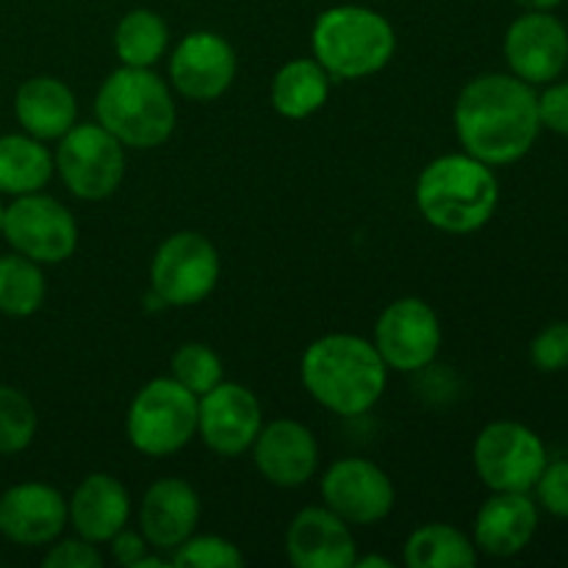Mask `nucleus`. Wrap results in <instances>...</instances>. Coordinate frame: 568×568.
Instances as JSON below:
<instances>
[{
  "label": "nucleus",
  "instance_id": "5",
  "mask_svg": "<svg viewBox=\"0 0 568 568\" xmlns=\"http://www.w3.org/2000/svg\"><path fill=\"white\" fill-rule=\"evenodd\" d=\"M311 48L327 75L358 81L394 59L397 33L386 17L366 6H333L316 17Z\"/></svg>",
  "mask_w": 568,
  "mask_h": 568
},
{
  "label": "nucleus",
  "instance_id": "30",
  "mask_svg": "<svg viewBox=\"0 0 568 568\" xmlns=\"http://www.w3.org/2000/svg\"><path fill=\"white\" fill-rule=\"evenodd\" d=\"M172 566L178 568H239L244 566L242 549L222 536H189L172 549Z\"/></svg>",
  "mask_w": 568,
  "mask_h": 568
},
{
  "label": "nucleus",
  "instance_id": "13",
  "mask_svg": "<svg viewBox=\"0 0 568 568\" xmlns=\"http://www.w3.org/2000/svg\"><path fill=\"white\" fill-rule=\"evenodd\" d=\"M264 427V410L247 386L225 383L197 397V433L211 453L239 458Z\"/></svg>",
  "mask_w": 568,
  "mask_h": 568
},
{
  "label": "nucleus",
  "instance_id": "7",
  "mask_svg": "<svg viewBox=\"0 0 568 568\" xmlns=\"http://www.w3.org/2000/svg\"><path fill=\"white\" fill-rule=\"evenodd\" d=\"M53 164L67 192L98 203L120 189L125 178V148L100 122H75L59 139Z\"/></svg>",
  "mask_w": 568,
  "mask_h": 568
},
{
  "label": "nucleus",
  "instance_id": "20",
  "mask_svg": "<svg viewBox=\"0 0 568 568\" xmlns=\"http://www.w3.org/2000/svg\"><path fill=\"white\" fill-rule=\"evenodd\" d=\"M538 532V505L525 491H494L475 516V547L491 558L525 552Z\"/></svg>",
  "mask_w": 568,
  "mask_h": 568
},
{
  "label": "nucleus",
  "instance_id": "25",
  "mask_svg": "<svg viewBox=\"0 0 568 568\" xmlns=\"http://www.w3.org/2000/svg\"><path fill=\"white\" fill-rule=\"evenodd\" d=\"M403 558L408 568H471L477 564V547L458 527L433 521L410 532Z\"/></svg>",
  "mask_w": 568,
  "mask_h": 568
},
{
  "label": "nucleus",
  "instance_id": "4",
  "mask_svg": "<svg viewBox=\"0 0 568 568\" xmlns=\"http://www.w3.org/2000/svg\"><path fill=\"white\" fill-rule=\"evenodd\" d=\"M94 116L122 148L150 150L172 136L178 109L170 83L150 67H120L98 89Z\"/></svg>",
  "mask_w": 568,
  "mask_h": 568
},
{
  "label": "nucleus",
  "instance_id": "33",
  "mask_svg": "<svg viewBox=\"0 0 568 568\" xmlns=\"http://www.w3.org/2000/svg\"><path fill=\"white\" fill-rule=\"evenodd\" d=\"M44 568H100L103 566V558H100L98 547L87 538H64L59 541L55 538L50 544V552L44 555Z\"/></svg>",
  "mask_w": 568,
  "mask_h": 568
},
{
  "label": "nucleus",
  "instance_id": "37",
  "mask_svg": "<svg viewBox=\"0 0 568 568\" xmlns=\"http://www.w3.org/2000/svg\"><path fill=\"white\" fill-rule=\"evenodd\" d=\"M353 568H392V560L377 558V555H366V558H355Z\"/></svg>",
  "mask_w": 568,
  "mask_h": 568
},
{
  "label": "nucleus",
  "instance_id": "1",
  "mask_svg": "<svg viewBox=\"0 0 568 568\" xmlns=\"http://www.w3.org/2000/svg\"><path fill=\"white\" fill-rule=\"evenodd\" d=\"M464 153L488 166L525 159L541 133L536 87L514 72H486L460 89L453 111Z\"/></svg>",
  "mask_w": 568,
  "mask_h": 568
},
{
  "label": "nucleus",
  "instance_id": "27",
  "mask_svg": "<svg viewBox=\"0 0 568 568\" xmlns=\"http://www.w3.org/2000/svg\"><path fill=\"white\" fill-rule=\"evenodd\" d=\"M44 292L48 283L42 264L20 253L0 255V314L14 320L37 314L44 303Z\"/></svg>",
  "mask_w": 568,
  "mask_h": 568
},
{
  "label": "nucleus",
  "instance_id": "11",
  "mask_svg": "<svg viewBox=\"0 0 568 568\" xmlns=\"http://www.w3.org/2000/svg\"><path fill=\"white\" fill-rule=\"evenodd\" d=\"M375 349L394 372L427 369L442 349L438 314L419 297L394 300L377 316Z\"/></svg>",
  "mask_w": 568,
  "mask_h": 568
},
{
  "label": "nucleus",
  "instance_id": "2",
  "mask_svg": "<svg viewBox=\"0 0 568 568\" xmlns=\"http://www.w3.org/2000/svg\"><path fill=\"white\" fill-rule=\"evenodd\" d=\"M303 386L322 408L338 416H361L386 392L388 366L375 344L353 333H327L303 353Z\"/></svg>",
  "mask_w": 568,
  "mask_h": 568
},
{
  "label": "nucleus",
  "instance_id": "32",
  "mask_svg": "<svg viewBox=\"0 0 568 568\" xmlns=\"http://www.w3.org/2000/svg\"><path fill=\"white\" fill-rule=\"evenodd\" d=\"M538 505L547 514L568 519V458L547 460L541 477L536 483Z\"/></svg>",
  "mask_w": 568,
  "mask_h": 568
},
{
  "label": "nucleus",
  "instance_id": "16",
  "mask_svg": "<svg viewBox=\"0 0 568 568\" xmlns=\"http://www.w3.org/2000/svg\"><path fill=\"white\" fill-rule=\"evenodd\" d=\"M67 521V499L48 483H17L0 494V536L17 547H50Z\"/></svg>",
  "mask_w": 568,
  "mask_h": 568
},
{
  "label": "nucleus",
  "instance_id": "3",
  "mask_svg": "<svg viewBox=\"0 0 568 568\" xmlns=\"http://www.w3.org/2000/svg\"><path fill=\"white\" fill-rule=\"evenodd\" d=\"M416 205L436 231L466 236L488 225L499 205L494 166L469 153L433 159L416 181Z\"/></svg>",
  "mask_w": 568,
  "mask_h": 568
},
{
  "label": "nucleus",
  "instance_id": "28",
  "mask_svg": "<svg viewBox=\"0 0 568 568\" xmlns=\"http://www.w3.org/2000/svg\"><path fill=\"white\" fill-rule=\"evenodd\" d=\"M39 416L31 399L14 386H0V455H17L31 447Z\"/></svg>",
  "mask_w": 568,
  "mask_h": 568
},
{
  "label": "nucleus",
  "instance_id": "22",
  "mask_svg": "<svg viewBox=\"0 0 568 568\" xmlns=\"http://www.w3.org/2000/svg\"><path fill=\"white\" fill-rule=\"evenodd\" d=\"M14 116L28 136L39 142H59L78 122V103L61 78L33 75L14 94Z\"/></svg>",
  "mask_w": 568,
  "mask_h": 568
},
{
  "label": "nucleus",
  "instance_id": "31",
  "mask_svg": "<svg viewBox=\"0 0 568 568\" xmlns=\"http://www.w3.org/2000/svg\"><path fill=\"white\" fill-rule=\"evenodd\" d=\"M530 361L538 372L568 369V322H552L530 342Z\"/></svg>",
  "mask_w": 568,
  "mask_h": 568
},
{
  "label": "nucleus",
  "instance_id": "34",
  "mask_svg": "<svg viewBox=\"0 0 568 568\" xmlns=\"http://www.w3.org/2000/svg\"><path fill=\"white\" fill-rule=\"evenodd\" d=\"M538 114H541V128L568 136V81L549 83L538 94Z\"/></svg>",
  "mask_w": 568,
  "mask_h": 568
},
{
  "label": "nucleus",
  "instance_id": "17",
  "mask_svg": "<svg viewBox=\"0 0 568 568\" xmlns=\"http://www.w3.org/2000/svg\"><path fill=\"white\" fill-rule=\"evenodd\" d=\"M250 449H253L255 469L277 488L305 486L320 466L314 433L294 419H277L261 427Z\"/></svg>",
  "mask_w": 568,
  "mask_h": 568
},
{
  "label": "nucleus",
  "instance_id": "35",
  "mask_svg": "<svg viewBox=\"0 0 568 568\" xmlns=\"http://www.w3.org/2000/svg\"><path fill=\"white\" fill-rule=\"evenodd\" d=\"M111 555H114V560L120 566L125 568H136L142 564V558L148 555V538L142 536V532H133L128 530V527H122L120 532H116L114 538H111Z\"/></svg>",
  "mask_w": 568,
  "mask_h": 568
},
{
  "label": "nucleus",
  "instance_id": "26",
  "mask_svg": "<svg viewBox=\"0 0 568 568\" xmlns=\"http://www.w3.org/2000/svg\"><path fill=\"white\" fill-rule=\"evenodd\" d=\"M170 44L166 22L150 9H133L114 31V50L122 67H153Z\"/></svg>",
  "mask_w": 568,
  "mask_h": 568
},
{
  "label": "nucleus",
  "instance_id": "36",
  "mask_svg": "<svg viewBox=\"0 0 568 568\" xmlns=\"http://www.w3.org/2000/svg\"><path fill=\"white\" fill-rule=\"evenodd\" d=\"M516 6H521L525 11H552L558 9L564 0H514Z\"/></svg>",
  "mask_w": 568,
  "mask_h": 568
},
{
  "label": "nucleus",
  "instance_id": "19",
  "mask_svg": "<svg viewBox=\"0 0 568 568\" xmlns=\"http://www.w3.org/2000/svg\"><path fill=\"white\" fill-rule=\"evenodd\" d=\"M197 521L200 497L181 477H161L144 491L139 508V532L148 538L150 547L172 552L189 536H194Z\"/></svg>",
  "mask_w": 568,
  "mask_h": 568
},
{
  "label": "nucleus",
  "instance_id": "15",
  "mask_svg": "<svg viewBox=\"0 0 568 568\" xmlns=\"http://www.w3.org/2000/svg\"><path fill=\"white\" fill-rule=\"evenodd\" d=\"M505 59L510 72L530 87L552 83L568 64V31L549 11H527L505 33Z\"/></svg>",
  "mask_w": 568,
  "mask_h": 568
},
{
  "label": "nucleus",
  "instance_id": "21",
  "mask_svg": "<svg viewBox=\"0 0 568 568\" xmlns=\"http://www.w3.org/2000/svg\"><path fill=\"white\" fill-rule=\"evenodd\" d=\"M67 514L78 536L92 544H109L122 527H128L131 497L114 475L94 471L78 483L72 499L67 503Z\"/></svg>",
  "mask_w": 568,
  "mask_h": 568
},
{
  "label": "nucleus",
  "instance_id": "14",
  "mask_svg": "<svg viewBox=\"0 0 568 568\" xmlns=\"http://www.w3.org/2000/svg\"><path fill=\"white\" fill-rule=\"evenodd\" d=\"M239 59L225 37L214 31H192L175 44L170 59V81L178 94L194 103L222 98L236 81Z\"/></svg>",
  "mask_w": 568,
  "mask_h": 568
},
{
  "label": "nucleus",
  "instance_id": "10",
  "mask_svg": "<svg viewBox=\"0 0 568 568\" xmlns=\"http://www.w3.org/2000/svg\"><path fill=\"white\" fill-rule=\"evenodd\" d=\"M6 242L14 253L50 266L70 258L78 247V222L67 205L42 192L22 194L6 205Z\"/></svg>",
  "mask_w": 568,
  "mask_h": 568
},
{
  "label": "nucleus",
  "instance_id": "38",
  "mask_svg": "<svg viewBox=\"0 0 568 568\" xmlns=\"http://www.w3.org/2000/svg\"><path fill=\"white\" fill-rule=\"evenodd\" d=\"M3 220H6V205L0 203V236H3Z\"/></svg>",
  "mask_w": 568,
  "mask_h": 568
},
{
  "label": "nucleus",
  "instance_id": "8",
  "mask_svg": "<svg viewBox=\"0 0 568 568\" xmlns=\"http://www.w3.org/2000/svg\"><path fill=\"white\" fill-rule=\"evenodd\" d=\"M549 455L541 436L521 422L499 419L483 427L471 447V464L491 491L530 494Z\"/></svg>",
  "mask_w": 568,
  "mask_h": 568
},
{
  "label": "nucleus",
  "instance_id": "12",
  "mask_svg": "<svg viewBox=\"0 0 568 568\" xmlns=\"http://www.w3.org/2000/svg\"><path fill=\"white\" fill-rule=\"evenodd\" d=\"M322 503L347 525L369 527L386 519L397 491L386 471L366 458H342L322 475Z\"/></svg>",
  "mask_w": 568,
  "mask_h": 568
},
{
  "label": "nucleus",
  "instance_id": "18",
  "mask_svg": "<svg viewBox=\"0 0 568 568\" xmlns=\"http://www.w3.org/2000/svg\"><path fill=\"white\" fill-rule=\"evenodd\" d=\"M286 555L297 568H353L358 547L347 521L322 505L294 516L286 530Z\"/></svg>",
  "mask_w": 568,
  "mask_h": 568
},
{
  "label": "nucleus",
  "instance_id": "9",
  "mask_svg": "<svg viewBox=\"0 0 568 568\" xmlns=\"http://www.w3.org/2000/svg\"><path fill=\"white\" fill-rule=\"evenodd\" d=\"M220 253L194 231L166 236L150 261V286L164 305L189 308L209 297L220 281Z\"/></svg>",
  "mask_w": 568,
  "mask_h": 568
},
{
  "label": "nucleus",
  "instance_id": "29",
  "mask_svg": "<svg viewBox=\"0 0 568 568\" xmlns=\"http://www.w3.org/2000/svg\"><path fill=\"white\" fill-rule=\"evenodd\" d=\"M222 358L209 347V344L189 342L181 344L172 355V381L181 383L183 388L194 394V397H203L205 392H211L214 386L222 383Z\"/></svg>",
  "mask_w": 568,
  "mask_h": 568
},
{
  "label": "nucleus",
  "instance_id": "23",
  "mask_svg": "<svg viewBox=\"0 0 568 568\" xmlns=\"http://www.w3.org/2000/svg\"><path fill=\"white\" fill-rule=\"evenodd\" d=\"M331 75L316 59H292L275 72L270 89L272 109L286 120H305L327 103Z\"/></svg>",
  "mask_w": 568,
  "mask_h": 568
},
{
  "label": "nucleus",
  "instance_id": "24",
  "mask_svg": "<svg viewBox=\"0 0 568 568\" xmlns=\"http://www.w3.org/2000/svg\"><path fill=\"white\" fill-rule=\"evenodd\" d=\"M53 172V153L44 148V142L28 133L0 136V194L22 197L42 192Z\"/></svg>",
  "mask_w": 568,
  "mask_h": 568
},
{
  "label": "nucleus",
  "instance_id": "6",
  "mask_svg": "<svg viewBox=\"0 0 568 568\" xmlns=\"http://www.w3.org/2000/svg\"><path fill=\"white\" fill-rule=\"evenodd\" d=\"M125 430L133 449L150 458L181 453L197 433V397L172 377H155L131 399Z\"/></svg>",
  "mask_w": 568,
  "mask_h": 568
}]
</instances>
